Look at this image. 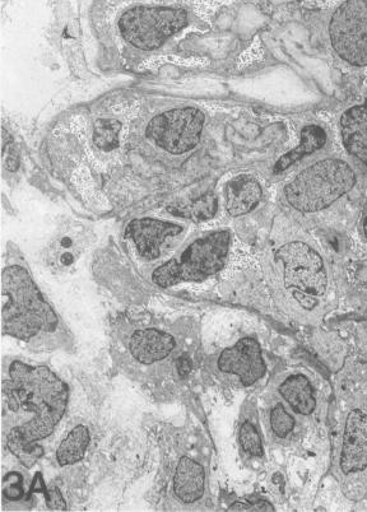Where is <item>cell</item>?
Instances as JSON below:
<instances>
[{"label": "cell", "instance_id": "20", "mask_svg": "<svg viewBox=\"0 0 367 512\" xmlns=\"http://www.w3.org/2000/svg\"><path fill=\"white\" fill-rule=\"evenodd\" d=\"M218 209V200L215 194L208 193L203 197L190 200L187 203L171 204L167 211L176 217L185 218V220L201 223L211 220L216 216Z\"/></svg>", "mask_w": 367, "mask_h": 512}, {"label": "cell", "instance_id": "17", "mask_svg": "<svg viewBox=\"0 0 367 512\" xmlns=\"http://www.w3.org/2000/svg\"><path fill=\"white\" fill-rule=\"evenodd\" d=\"M278 394L292 411L301 416H310L317 408L313 385L304 375L287 376L278 385Z\"/></svg>", "mask_w": 367, "mask_h": 512}, {"label": "cell", "instance_id": "10", "mask_svg": "<svg viewBox=\"0 0 367 512\" xmlns=\"http://www.w3.org/2000/svg\"><path fill=\"white\" fill-rule=\"evenodd\" d=\"M206 366L218 379L236 381L243 388L257 384L267 374L262 347L253 337L241 338L234 346L222 349Z\"/></svg>", "mask_w": 367, "mask_h": 512}, {"label": "cell", "instance_id": "8", "mask_svg": "<svg viewBox=\"0 0 367 512\" xmlns=\"http://www.w3.org/2000/svg\"><path fill=\"white\" fill-rule=\"evenodd\" d=\"M331 46L343 62L367 68V0H345L329 16Z\"/></svg>", "mask_w": 367, "mask_h": 512}, {"label": "cell", "instance_id": "24", "mask_svg": "<svg viewBox=\"0 0 367 512\" xmlns=\"http://www.w3.org/2000/svg\"><path fill=\"white\" fill-rule=\"evenodd\" d=\"M43 493L45 496L46 504H48L50 510H67V504H65L62 493H60L57 487L45 488V491H43Z\"/></svg>", "mask_w": 367, "mask_h": 512}, {"label": "cell", "instance_id": "14", "mask_svg": "<svg viewBox=\"0 0 367 512\" xmlns=\"http://www.w3.org/2000/svg\"><path fill=\"white\" fill-rule=\"evenodd\" d=\"M339 465L345 474L367 468V413L355 409L347 416Z\"/></svg>", "mask_w": 367, "mask_h": 512}, {"label": "cell", "instance_id": "5", "mask_svg": "<svg viewBox=\"0 0 367 512\" xmlns=\"http://www.w3.org/2000/svg\"><path fill=\"white\" fill-rule=\"evenodd\" d=\"M231 246L230 231L208 232L185 245L146 274L152 286L167 290L183 283L204 282L225 268Z\"/></svg>", "mask_w": 367, "mask_h": 512}, {"label": "cell", "instance_id": "15", "mask_svg": "<svg viewBox=\"0 0 367 512\" xmlns=\"http://www.w3.org/2000/svg\"><path fill=\"white\" fill-rule=\"evenodd\" d=\"M343 146L367 167V105L350 107L339 120Z\"/></svg>", "mask_w": 367, "mask_h": 512}, {"label": "cell", "instance_id": "3", "mask_svg": "<svg viewBox=\"0 0 367 512\" xmlns=\"http://www.w3.org/2000/svg\"><path fill=\"white\" fill-rule=\"evenodd\" d=\"M2 332L35 352H73L76 348L71 328L22 259L3 268Z\"/></svg>", "mask_w": 367, "mask_h": 512}, {"label": "cell", "instance_id": "7", "mask_svg": "<svg viewBox=\"0 0 367 512\" xmlns=\"http://www.w3.org/2000/svg\"><path fill=\"white\" fill-rule=\"evenodd\" d=\"M188 20V12L183 8L137 6L122 13L118 27L129 44L138 49L153 50L183 30Z\"/></svg>", "mask_w": 367, "mask_h": 512}, {"label": "cell", "instance_id": "4", "mask_svg": "<svg viewBox=\"0 0 367 512\" xmlns=\"http://www.w3.org/2000/svg\"><path fill=\"white\" fill-rule=\"evenodd\" d=\"M267 276L274 301L292 318L317 314L328 293L322 255L305 241L286 242L274 250Z\"/></svg>", "mask_w": 367, "mask_h": 512}, {"label": "cell", "instance_id": "22", "mask_svg": "<svg viewBox=\"0 0 367 512\" xmlns=\"http://www.w3.org/2000/svg\"><path fill=\"white\" fill-rule=\"evenodd\" d=\"M238 442L245 456L252 459H262L264 445L257 423L252 418H244L238 430Z\"/></svg>", "mask_w": 367, "mask_h": 512}, {"label": "cell", "instance_id": "2", "mask_svg": "<svg viewBox=\"0 0 367 512\" xmlns=\"http://www.w3.org/2000/svg\"><path fill=\"white\" fill-rule=\"evenodd\" d=\"M183 324L153 316L122 315L111 328V358L130 379L157 383L192 371L193 357Z\"/></svg>", "mask_w": 367, "mask_h": 512}, {"label": "cell", "instance_id": "23", "mask_svg": "<svg viewBox=\"0 0 367 512\" xmlns=\"http://www.w3.org/2000/svg\"><path fill=\"white\" fill-rule=\"evenodd\" d=\"M123 125L118 120L99 119L94 125V143L102 151H113L119 146Z\"/></svg>", "mask_w": 367, "mask_h": 512}, {"label": "cell", "instance_id": "26", "mask_svg": "<svg viewBox=\"0 0 367 512\" xmlns=\"http://www.w3.org/2000/svg\"><path fill=\"white\" fill-rule=\"evenodd\" d=\"M362 228H364V235L367 240V209H366V213H365V217H364V223H362Z\"/></svg>", "mask_w": 367, "mask_h": 512}, {"label": "cell", "instance_id": "12", "mask_svg": "<svg viewBox=\"0 0 367 512\" xmlns=\"http://www.w3.org/2000/svg\"><path fill=\"white\" fill-rule=\"evenodd\" d=\"M208 472L203 460L181 454L174 462L169 486V509L202 511L208 501Z\"/></svg>", "mask_w": 367, "mask_h": 512}, {"label": "cell", "instance_id": "9", "mask_svg": "<svg viewBox=\"0 0 367 512\" xmlns=\"http://www.w3.org/2000/svg\"><path fill=\"white\" fill-rule=\"evenodd\" d=\"M204 114L194 107L167 111L156 116L147 127V137L161 150L173 155L192 151L201 141Z\"/></svg>", "mask_w": 367, "mask_h": 512}, {"label": "cell", "instance_id": "19", "mask_svg": "<svg viewBox=\"0 0 367 512\" xmlns=\"http://www.w3.org/2000/svg\"><path fill=\"white\" fill-rule=\"evenodd\" d=\"M91 440V430L86 425L80 423L72 427L55 451V460L59 467H69L81 462L90 448Z\"/></svg>", "mask_w": 367, "mask_h": 512}, {"label": "cell", "instance_id": "1", "mask_svg": "<svg viewBox=\"0 0 367 512\" xmlns=\"http://www.w3.org/2000/svg\"><path fill=\"white\" fill-rule=\"evenodd\" d=\"M71 390L51 367L4 357L2 428L4 448L32 468L43 458L41 442L54 435L67 413Z\"/></svg>", "mask_w": 367, "mask_h": 512}, {"label": "cell", "instance_id": "13", "mask_svg": "<svg viewBox=\"0 0 367 512\" xmlns=\"http://www.w3.org/2000/svg\"><path fill=\"white\" fill-rule=\"evenodd\" d=\"M183 232L184 228L173 222L139 218L128 223L125 239L132 242L139 259L151 264L164 258Z\"/></svg>", "mask_w": 367, "mask_h": 512}, {"label": "cell", "instance_id": "21", "mask_svg": "<svg viewBox=\"0 0 367 512\" xmlns=\"http://www.w3.org/2000/svg\"><path fill=\"white\" fill-rule=\"evenodd\" d=\"M267 423L274 439L286 440L296 428L295 417L292 416L285 404L282 402L273 403L268 409Z\"/></svg>", "mask_w": 367, "mask_h": 512}, {"label": "cell", "instance_id": "6", "mask_svg": "<svg viewBox=\"0 0 367 512\" xmlns=\"http://www.w3.org/2000/svg\"><path fill=\"white\" fill-rule=\"evenodd\" d=\"M356 184V172L350 164L339 158H325L301 171L285 186L283 193L291 208L311 214L331 207Z\"/></svg>", "mask_w": 367, "mask_h": 512}, {"label": "cell", "instance_id": "16", "mask_svg": "<svg viewBox=\"0 0 367 512\" xmlns=\"http://www.w3.org/2000/svg\"><path fill=\"white\" fill-rule=\"evenodd\" d=\"M263 190L252 175H239L227 183L225 189L226 209L232 217H241L253 212L262 200Z\"/></svg>", "mask_w": 367, "mask_h": 512}, {"label": "cell", "instance_id": "25", "mask_svg": "<svg viewBox=\"0 0 367 512\" xmlns=\"http://www.w3.org/2000/svg\"><path fill=\"white\" fill-rule=\"evenodd\" d=\"M227 511H274V507L266 501L235 502Z\"/></svg>", "mask_w": 367, "mask_h": 512}, {"label": "cell", "instance_id": "18", "mask_svg": "<svg viewBox=\"0 0 367 512\" xmlns=\"http://www.w3.org/2000/svg\"><path fill=\"white\" fill-rule=\"evenodd\" d=\"M327 141V133H325L322 127L315 124L306 125V127L301 130L300 143L297 144L294 150L286 153L285 156H282L280 160L277 161L273 169L274 174H281V172L290 169L292 165L304 160L305 157L322 150L325 144H327Z\"/></svg>", "mask_w": 367, "mask_h": 512}, {"label": "cell", "instance_id": "11", "mask_svg": "<svg viewBox=\"0 0 367 512\" xmlns=\"http://www.w3.org/2000/svg\"><path fill=\"white\" fill-rule=\"evenodd\" d=\"M94 241V232L83 223H62L50 237L43 251L46 269L57 277L69 276L78 267Z\"/></svg>", "mask_w": 367, "mask_h": 512}]
</instances>
